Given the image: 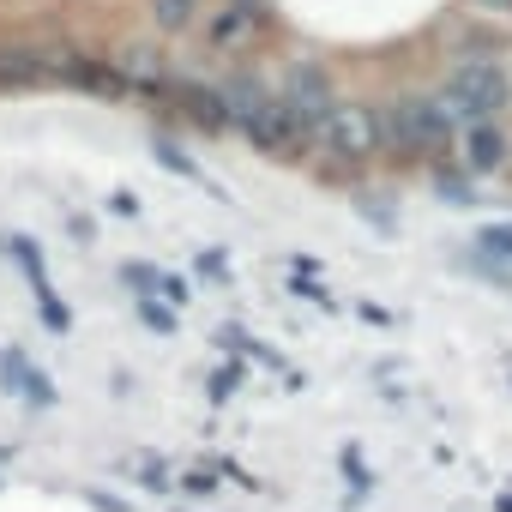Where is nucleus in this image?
I'll use <instances>...</instances> for the list:
<instances>
[{
	"label": "nucleus",
	"mask_w": 512,
	"mask_h": 512,
	"mask_svg": "<svg viewBox=\"0 0 512 512\" xmlns=\"http://www.w3.org/2000/svg\"><path fill=\"white\" fill-rule=\"evenodd\" d=\"M326 145H332V157H344V163H362V157H374L380 151V139H386V121L374 115V109H362V103H332V115H326Z\"/></svg>",
	"instance_id": "1"
},
{
	"label": "nucleus",
	"mask_w": 512,
	"mask_h": 512,
	"mask_svg": "<svg viewBox=\"0 0 512 512\" xmlns=\"http://www.w3.org/2000/svg\"><path fill=\"white\" fill-rule=\"evenodd\" d=\"M446 97H452V109H458V115L488 121V115L506 103V73H500V67H488V61H470V67H458V73H452Z\"/></svg>",
	"instance_id": "2"
},
{
	"label": "nucleus",
	"mask_w": 512,
	"mask_h": 512,
	"mask_svg": "<svg viewBox=\"0 0 512 512\" xmlns=\"http://www.w3.org/2000/svg\"><path fill=\"white\" fill-rule=\"evenodd\" d=\"M247 133H253V145L272 151V157H296V151H302V139H308L314 127H308V121L290 109V97L278 91V97H266V109L253 115V127H247Z\"/></svg>",
	"instance_id": "3"
},
{
	"label": "nucleus",
	"mask_w": 512,
	"mask_h": 512,
	"mask_svg": "<svg viewBox=\"0 0 512 512\" xmlns=\"http://www.w3.org/2000/svg\"><path fill=\"white\" fill-rule=\"evenodd\" d=\"M392 145H398V151H434V145H446V115H440V103L404 97L398 115H392Z\"/></svg>",
	"instance_id": "4"
},
{
	"label": "nucleus",
	"mask_w": 512,
	"mask_h": 512,
	"mask_svg": "<svg viewBox=\"0 0 512 512\" xmlns=\"http://www.w3.org/2000/svg\"><path fill=\"white\" fill-rule=\"evenodd\" d=\"M55 67L37 43H0V91H25V85H43Z\"/></svg>",
	"instance_id": "5"
},
{
	"label": "nucleus",
	"mask_w": 512,
	"mask_h": 512,
	"mask_svg": "<svg viewBox=\"0 0 512 512\" xmlns=\"http://www.w3.org/2000/svg\"><path fill=\"white\" fill-rule=\"evenodd\" d=\"M284 97H290V109L308 121V127H326V115H332V85H326V73L320 67H296L290 73V85H284Z\"/></svg>",
	"instance_id": "6"
},
{
	"label": "nucleus",
	"mask_w": 512,
	"mask_h": 512,
	"mask_svg": "<svg viewBox=\"0 0 512 512\" xmlns=\"http://www.w3.org/2000/svg\"><path fill=\"white\" fill-rule=\"evenodd\" d=\"M115 73H121L127 85H139V91H157L169 67H163V49H157V43H121V49H115Z\"/></svg>",
	"instance_id": "7"
},
{
	"label": "nucleus",
	"mask_w": 512,
	"mask_h": 512,
	"mask_svg": "<svg viewBox=\"0 0 512 512\" xmlns=\"http://www.w3.org/2000/svg\"><path fill=\"white\" fill-rule=\"evenodd\" d=\"M205 37H211V49H241L247 37H260V7H253V0H229Z\"/></svg>",
	"instance_id": "8"
},
{
	"label": "nucleus",
	"mask_w": 512,
	"mask_h": 512,
	"mask_svg": "<svg viewBox=\"0 0 512 512\" xmlns=\"http://www.w3.org/2000/svg\"><path fill=\"white\" fill-rule=\"evenodd\" d=\"M500 157H506L500 127L494 121H470V133H464V169L470 175H488V169H500Z\"/></svg>",
	"instance_id": "9"
},
{
	"label": "nucleus",
	"mask_w": 512,
	"mask_h": 512,
	"mask_svg": "<svg viewBox=\"0 0 512 512\" xmlns=\"http://www.w3.org/2000/svg\"><path fill=\"white\" fill-rule=\"evenodd\" d=\"M217 97H223V115H229V127H241V133L253 127V115L266 109V85H260V79H229Z\"/></svg>",
	"instance_id": "10"
},
{
	"label": "nucleus",
	"mask_w": 512,
	"mask_h": 512,
	"mask_svg": "<svg viewBox=\"0 0 512 512\" xmlns=\"http://www.w3.org/2000/svg\"><path fill=\"white\" fill-rule=\"evenodd\" d=\"M151 19H157V31L181 37V31H193V19H199V0H151Z\"/></svg>",
	"instance_id": "11"
},
{
	"label": "nucleus",
	"mask_w": 512,
	"mask_h": 512,
	"mask_svg": "<svg viewBox=\"0 0 512 512\" xmlns=\"http://www.w3.org/2000/svg\"><path fill=\"white\" fill-rule=\"evenodd\" d=\"M470 7H476V13H500V19H506V13H512V0H470Z\"/></svg>",
	"instance_id": "12"
}]
</instances>
